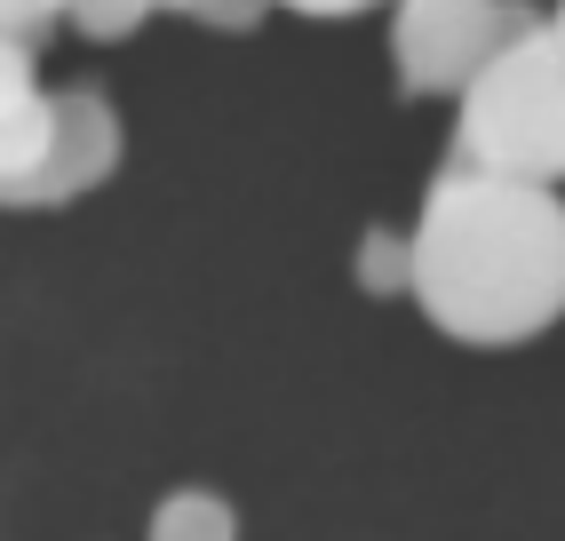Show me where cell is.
<instances>
[{
	"instance_id": "cell-7",
	"label": "cell",
	"mask_w": 565,
	"mask_h": 541,
	"mask_svg": "<svg viewBox=\"0 0 565 541\" xmlns=\"http://www.w3.org/2000/svg\"><path fill=\"white\" fill-rule=\"evenodd\" d=\"M359 287L366 295H414V231L398 223H366V240H359Z\"/></svg>"
},
{
	"instance_id": "cell-8",
	"label": "cell",
	"mask_w": 565,
	"mask_h": 541,
	"mask_svg": "<svg viewBox=\"0 0 565 541\" xmlns=\"http://www.w3.org/2000/svg\"><path fill=\"white\" fill-rule=\"evenodd\" d=\"M152 9H160V0H72L64 17L81 24L88 41H120V32H136L143 17H152Z\"/></svg>"
},
{
	"instance_id": "cell-5",
	"label": "cell",
	"mask_w": 565,
	"mask_h": 541,
	"mask_svg": "<svg viewBox=\"0 0 565 541\" xmlns=\"http://www.w3.org/2000/svg\"><path fill=\"white\" fill-rule=\"evenodd\" d=\"M0 72H9V104H0V160L9 168H0V183L24 191L56 151V96L32 88V41H17V32L0 49Z\"/></svg>"
},
{
	"instance_id": "cell-1",
	"label": "cell",
	"mask_w": 565,
	"mask_h": 541,
	"mask_svg": "<svg viewBox=\"0 0 565 541\" xmlns=\"http://www.w3.org/2000/svg\"><path fill=\"white\" fill-rule=\"evenodd\" d=\"M414 303L462 342H518L565 311V200L455 160L414 215Z\"/></svg>"
},
{
	"instance_id": "cell-11",
	"label": "cell",
	"mask_w": 565,
	"mask_h": 541,
	"mask_svg": "<svg viewBox=\"0 0 565 541\" xmlns=\"http://www.w3.org/2000/svg\"><path fill=\"white\" fill-rule=\"evenodd\" d=\"M168 9H192V17H215V9H223V0H168Z\"/></svg>"
},
{
	"instance_id": "cell-10",
	"label": "cell",
	"mask_w": 565,
	"mask_h": 541,
	"mask_svg": "<svg viewBox=\"0 0 565 541\" xmlns=\"http://www.w3.org/2000/svg\"><path fill=\"white\" fill-rule=\"evenodd\" d=\"M287 9H311V17H351V9H366V0H287Z\"/></svg>"
},
{
	"instance_id": "cell-2",
	"label": "cell",
	"mask_w": 565,
	"mask_h": 541,
	"mask_svg": "<svg viewBox=\"0 0 565 541\" xmlns=\"http://www.w3.org/2000/svg\"><path fill=\"white\" fill-rule=\"evenodd\" d=\"M455 151L470 168L525 176V183L565 176V41L550 32V17L510 32V41L486 56V72L462 88Z\"/></svg>"
},
{
	"instance_id": "cell-3",
	"label": "cell",
	"mask_w": 565,
	"mask_h": 541,
	"mask_svg": "<svg viewBox=\"0 0 565 541\" xmlns=\"http://www.w3.org/2000/svg\"><path fill=\"white\" fill-rule=\"evenodd\" d=\"M542 24L525 0H398L391 17V64L414 96H446L470 88L486 56H494L510 32Z\"/></svg>"
},
{
	"instance_id": "cell-4",
	"label": "cell",
	"mask_w": 565,
	"mask_h": 541,
	"mask_svg": "<svg viewBox=\"0 0 565 541\" xmlns=\"http://www.w3.org/2000/svg\"><path fill=\"white\" fill-rule=\"evenodd\" d=\"M111 160H120V112H111V96H104L96 81L56 88V151H49V168L32 176L24 191H9V208H56V200H81L88 183L111 176Z\"/></svg>"
},
{
	"instance_id": "cell-6",
	"label": "cell",
	"mask_w": 565,
	"mask_h": 541,
	"mask_svg": "<svg viewBox=\"0 0 565 541\" xmlns=\"http://www.w3.org/2000/svg\"><path fill=\"white\" fill-rule=\"evenodd\" d=\"M152 541H239V518H232L223 494L175 486V494H160V510H152Z\"/></svg>"
},
{
	"instance_id": "cell-9",
	"label": "cell",
	"mask_w": 565,
	"mask_h": 541,
	"mask_svg": "<svg viewBox=\"0 0 565 541\" xmlns=\"http://www.w3.org/2000/svg\"><path fill=\"white\" fill-rule=\"evenodd\" d=\"M64 9H72V0H0V17H9L17 41H32V32H41L49 17H64Z\"/></svg>"
},
{
	"instance_id": "cell-12",
	"label": "cell",
	"mask_w": 565,
	"mask_h": 541,
	"mask_svg": "<svg viewBox=\"0 0 565 541\" xmlns=\"http://www.w3.org/2000/svg\"><path fill=\"white\" fill-rule=\"evenodd\" d=\"M550 32H557V41H565V0H557V9H550Z\"/></svg>"
}]
</instances>
